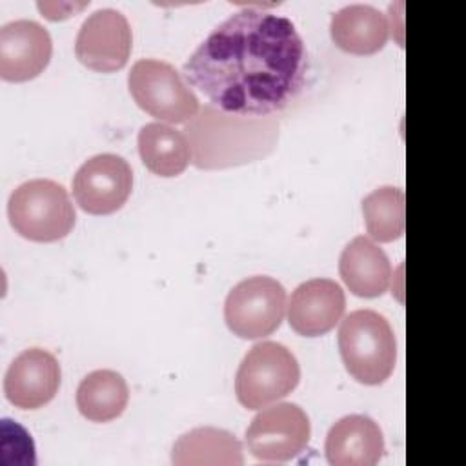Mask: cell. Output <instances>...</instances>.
Returning a JSON list of instances; mask_svg holds the SVG:
<instances>
[{"instance_id":"14","label":"cell","mask_w":466,"mask_h":466,"mask_svg":"<svg viewBox=\"0 0 466 466\" xmlns=\"http://www.w3.org/2000/svg\"><path fill=\"white\" fill-rule=\"evenodd\" d=\"M339 273L348 289L364 299L382 295L391 280V264L371 238L359 235L340 253Z\"/></svg>"},{"instance_id":"8","label":"cell","mask_w":466,"mask_h":466,"mask_svg":"<svg viewBox=\"0 0 466 466\" xmlns=\"http://www.w3.org/2000/svg\"><path fill=\"white\" fill-rule=\"evenodd\" d=\"M133 189L129 164L113 153H100L87 158L73 177V197L91 215L118 211Z\"/></svg>"},{"instance_id":"13","label":"cell","mask_w":466,"mask_h":466,"mask_svg":"<svg viewBox=\"0 0 466 466\" xmlns=\"http://www.w3.org/2000/svg\"><path fill=\"white\" fill-rule=\"evenodd\" d=\"M324 451L331 466H375L384 453V437L373 419L346 415L329 428Z\"/></svg>"},{"instance_id":"4","label":"cell","mask_w":466,"mask_h":466,"mask_svg":"<svg viewBox=\"0 0 466 466\" xmlns=\"http://www.w3.org/2000/svg\"><path fill=\"white\" fill-rule=\"evenodd\" d=\"M300 380L297 357L280 342L255 344L235 375V393L248 410H260L289 395Z\"/></svg>"},{"instance_id":"1","label":"cell","mask_w":466,"mask_h":466,"mask_svg":"<svg viewBox=\"0 0 466 466\" xmlns=\"http://www.w3.org/2000/svg\"><path fill=\"white\" fill-rule=\"evenodd\" d=\"M306 46L293 22L273 11L244 7L218 24L184 62L182 73L218 109L266 116L302 91Z\"/></svg>"},{"instance_id":"7","label":"cell","mask_w":466,"mask_h":466,"mask_svg":"<svg viewBox=\"0 0 466 466\" xmlns=\"http://www.w3.org/2000/svg\"><path fill=\"white\" fill-rule=\"evenodd\" d=\"M311 435L306 411L293 402L266 406L246 430L248 451L262 462H286L304 451Z\"/></svg>"},{"instance_id":"17","label":"cell","mask_w":466,"mask_h":466,"mask_svg":"<svg viewBox=\"0 0 466 466\" xmlns=\"http://www.w3.org/2000/svg\"><path fill=\"white\" fill-rule=\"evenodd\" d=\"M138 153L144 166L160 177L180 175L191 160V146L182 131L149 122L138 131Z\"/></svg>"},{"instance_id":"5","label":"cell","mask_w":466,"mask_h":466,"mask_svg":"<svg viewBox=\"0 0 466 466\" xmlns=\"http://www.w3.org/2000/svg\"><path fill=\"white\" fill-rule=\"evenodd\" d=\"M127 86L140 109L169 124H186L198 111V98L167 62L140 58L127 75Z\"/></svg>"},{"instance_id":"16","label":"cell","mask_w":466,"mask_h":466,"mask_svg":"<svg viewBox=\"0 0 466 466\" xmlns=\"http://www.w3.org/2000/svg\"><path fill=\"white\" fill-rule=\"evenodd\" d=\"M175 466H242V446L233 433L202 426L180 435L171 450Z\"/></svg>"},{"instance_id":"18","label":"cell","mask_w":466,"mask_h":466,"mask_svg":"<svg viewBox=\"0 0 466 466\" xmlns=\"http://www.w3.org/2000/svg\"><path fill=\"white\" fill-rule=\"evenodd\" d=\"M127 400V382L113 370H95L87 373L76 388V408L93 422H109L120 417Z\"/></svg>"},{"instance_id":"12","label":"cell","mask_w":466,"mask_h":466,"mask_svg":"<svg viewBox=\"0 0 466 466\" xmlns=\"http://www.w3.org/2000/svg\"><path fill=\"white\" fill-rule=\"evenodd\" d=\"M346 309V295L331 279H311L295 288L288 302V322L304 337H320L335 328Z\"/></svg>"},{"instance_id":"6","label":"cell","mask_w":466,"mask_h":466,"mask_svg":"<svg viewBox=\"0 0 466 466\" xmlns=\"http://www.w3.org/2000/svg\"><path fill=\"white\" fill-rule=\"evenodd\" d=\"M286 309L284 286L266 275L240 280L228 293L224 320L233 335L248 340L271 335L282 322Z\"/></svg>"},{"instance_id":"10","label":"cell","mask_w":466,"mask_h":466,"mask_svg":"<svg viewBox=\"0 0 466 466\" xmlns=\"http://www.w3.org/2000/svg\"><path fill=\"white\" fill-rule=\"evenodd\" d=\"M53 42L49 31L27 18L0 27V76L7 82H25L38 76L49 64Z\"/></svg>"},{"instance_id":"15","label":"cell","mask_w":466,"mask_h":466,"mask_svg":"<svg viewBox=\"0 0 466 466\" xmlns=\"http://www.w3.org/2000/svg\"><path fill=\"white\" fill-rule=\"evenodd\" d=\"M329 35L337 47L351 55H373L390 36L388 18L368 4L344 5L331 15Z\"/></svg>"},{"instance_id":"19","label":"cell","mask_w":466,"mask_h":466,"mask_svg":"<svg viewBox=\"0 0 466 466\" xmlns=\"http://www.w3.org/2000/svg\"><path fill=\"white\" fill-rule=\"evenodd\" d=\"M368 235L377 242H391L404 233V191L380 186L362 198Z\"/></svg>"},{"instance_id":"9","label":"cell","mask_w":466,"mask_h":466,"mask_svg":"<svg viewBox=\"0 0 466 466\" xmlns=\"http://www.w3.org/2000/svg\"><path fill=\"white\" fill-rule=\"evenodd\" d=\"M131 46L133 35L127 18L113 7H104L93 11L82 22L75 55L87 69L113 73L127 64Z\"/></svg>"},{"instance_id":"3","label":"cell","mask_w":466,"mask_h":466,"mask_svg":"<svg viewBox=\"0 0 466 466\" xmlns=\"http://www.w3.org/2000/svg\"><path fill=\"white\" fill-rule=\"evenodd\" d=\"M13 229L35 242H55L67 237L75 226V208L66 187L49 178L20 184L7 202Z\"/></svg>"},{"instance_id":"11","label":"cell","mask_w":466,"mask_h":466,"mask_svg":"<svg viewBox=\"0 0 466 466\" xmlns=\"http://www.w3.org/2000/svg\"><path fill=\"white\" fill-rule=\"evenodd\" d=\"M60 364L42 348L24 350L9 364L4 377L5 399L20 410H36L53 400L60 388Z\"/></svg>"},{"instance_id":"2","label":"cell","mask_w":466,"mask_h":466,"mask_svg":"<svg viewBox=\"0 0 466 466\" xmlns=\"http://www.w3.org/2000/svg\"><path fill=\"white\" fill-rule=\"evenodd\" d=\"M339 351L346 371L360 384L384 382L397 362V342L384 315L373 309H355L339 328Z\"/></svg>"}]
</instances>
